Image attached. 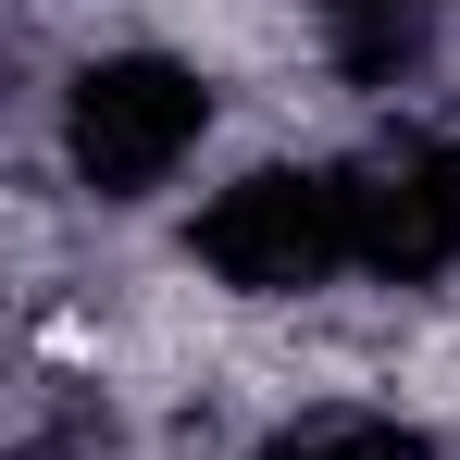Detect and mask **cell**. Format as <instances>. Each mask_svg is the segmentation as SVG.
<instances>
[{
  "mask_svg": "<svg viewBox=\"0 0 460 460\" xmlns=\"http://www.w3.org/2000/svg\"><path fill=\"white\" fill-rule=\"evenodd\" d=\"M225 460H460L448 423L423 398H361V385H323V398H274Z\"/></svg>",
  "mask_w": 460,
  "mask_h": 460,
  "instance_id": "4",
  "label": "cell"
},
{
  "mask_svg": "<svg viewBox=\"0 0 460 460\" xmlns=\"http://www.w3.org/2000/svg\"><path fill=\"white\" fill-rule=\"evenodd\" d=\"M236 75L174 38V25H87L38 87V174L50 199H75L87 225H137V212H187L225 162Z\"/></svg>",
  "mask_w": 460,
  "mask_h": 460,
  "instance_id": "1",
  "label": "cell"
},
{
  "mask_svg": "<svg viewBox=\"0 0 460 460\" xmlns=\"http://www.w3.org/2000/svg\"><path fill=\"white\" fill-rule=\"evenodd\" d=\"M174 274L225 311H323L361 287V174L349 150H225L174 212Z\"/></svg>",
  "mask_w": 460,
  "mask_h": 460,
  "instance_id": "2",
  "label": "cell"
},
{
  "mask_svg": "<svg viewBox=\"0 0 460 460\" xmlns=\"http://www.w3.org/2000/svg\"><path fill=\"white\" fill-rule=\"evenodd\" d=\"M361 287L374 299H448L460 287V112H398L361 150Z\"/></svg>",
  "mask_w": 460,
  "mask_h": 460,
  "instance_id": "3",
  "label": "cell"
}]
</instances>
